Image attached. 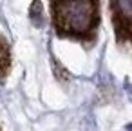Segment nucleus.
Wrapping results in <instances>:
<instances>
[{
    "label": "nucleus",
    "instance_id": "obj_4",
    "mask_svg": "<svg viewBox=\"0 0 132 131\" xmlns=\"http://www.w3.org/2000/svg\"><path fill=\"white\" fill-rule=\"evenodd\" d=\"M40 17H42V9H40V2L38 0H35V4H33V9H31V18L40 24Z\"/></svg>",
    "mask_w": 132,
    "mask_h": 131
},
{
    "label": "nucleus",
    "instance_id": "obj_5",
    "mask_svg": "<svg viewBox=\"0 0 132 131\" xmlns=\"http://www.w3.org/2000/svg\"><path fill=\"white\" fill-rule=\"evenodd\" d=\"M127 131H132V126H128V127H127Z\"/></svg>",
    "mask_w": 132,
    "mask_h": 131
},
{
    "label": "nucleus",
    "instance_id": "obj_1",
    "mask_svg": "<svg viewBox=\"0 0 132 131\" xmlns=\"http://www.w3.org/2000/svg\"><path fill=\"white\" fill-rule=\"evenodd\" d=\"M51 13L62 37L90 40L100 24L98 0H51Z\"/></svg>",
    "mask_w": 132,
    "mask_h": 131
},
{
    "label": "nucleus",
    "instance_id": "obj_2",
    "mask_svg": "<svg viewBox=\"0 0 132 131\" xmlns=\"http://www.w3.org/2000/svg\"><path fill=\"white\" fill-rule=\"evenodd\" d=\"M110 9L116 35L132 44V0H110Z\"/></svg>",
    "mask_w": 132,
    "mask_h": 131
},
{
    "label": "nucleus",
    "instance_id": "obj_3",
    "mask_svg": "<svg viewBox=\"0 0 132 131\" xmlns=\"http://www.w3.org/2000/svg\"><path fill=\"white\" fill-rule=\"evenodd\" d=\"M11 66V53H9V46L7 42L0 37V78L6 77Z\"/></svg>",
    "mask_w": 132,
    "mask_h": 131
}]
</instances>
